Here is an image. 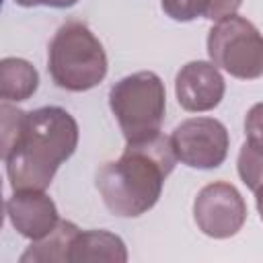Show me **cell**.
<instances>
[{"instance_id": "7a4b0ae2", "label": "cell", "mask_w": 263, "mask_h": 263, "mask_svg": "<svg viewBox=\"0 0 263 263\" xmlns=\"http://www.w3.org/2000/svg\"><path fill=\"white\" fill-rule=\"evenodd\" d=\"M78 125L62 107H41L25 113L18 140L8 154V177L14 191H43L58 166L72 156Z\"/></svg>"}, {"instance_id": "277c9868", "label": "cell", "mask_w": 263, "mask_h": 263, "mask_svg": "<svg viewBox=\"0 0 263 263\" xmlns=\"http://www.w3.org/2000/svg\"><path fill=\"white\" fill-rule=\"evenodd\" d=\"M164 99V84L154 72H136L111 86L109 105L127 142L160 132L166 107Z\"/></svg>"}, {"instance_id": "8fae6325", "label": "cell", "mask_w": 263, "mask_h": 263, "mask_svg": "<svg viewBox=\"0 0 263 263\" xmlns=\"http://www.w3.org/2000/svg\"><path fill=\"white\" fill-rule=\"evenodd\" d=\"M80 230L72 222H58L41 242L31 245V249L21 257V261H68L70 247Z\"/></svg>"}, {"instance_id": "9c48e42d", "label": "cell", "mask_w": 263, "mask_h": 263, "mask_svg": "<svg viewBox=\"0 0 263 263\" xmlns=\"http://www.w3.org/2000/svg\"><path fill=\"white\" fill-rule=\"evenodd\" d=\"M8 214L16 230L33 240L43 238L58 224L53 201L37 189H21L8 201Z\"/></svg>"}, {"instance_id": "8992f818", "label": "cell", "mask_w": 263, "mask_h": 263, "mask_svg": "<svg viewBox=\"0 0 263 263\" xmlns=\"http://www.w3.org/2000/svg\"><path fill=\"white\" fill-rule=\"evenodd\" d=\"M177 160L193 168H216L228 154V132L214 117L185 119L168 138Z\"/></svg>"}, {"instance_id": "e0dca14e", "label": "cell", "mask_w": 263, "mask_h": 263, "mask_svg": "<svg viewBox=\"0 0 263 263\" xmlns=\"http://www.w3.org/2000/svg\"><path fill=\"white\" fill-rule=\"evenodd\" d=\"M0 226H2V181H0Z\"/></svg>"}, {"instance_id": "ac0fdd59", "label": "cell", "mask_w": 263, "mask_h": 263, "mask_svg": "<svg viewBox=\"0 0 263 263\" xmlns=\"http://www.w3.org/2000/svg\"><path fill=\"white\" fill-rule=\"evenodd\" d=\"M2 2H4V0H0V8H2Z\"/></svg>"}, {"instance_id": "52a82bcc", "label": "cell", "mask_w": 263, "mask_h": 263, "mask_svg": "<svg viewBox=\"0 0 263 263\" xmlns=\"http://www.w3.org/2000/svg\"><path fill=\"white\" fill-rule=\"evenodd\" d=\"M193 212L201 232L214 238L236 234L247 218V205L240 193L224 181L203 187L195 197Z\"/></svg>"}, {"instance_id": "ba28073f", "label": "cell", "mask_w": 263, "mask_h": 263, "mask_svg": "<svg viewBox=\"0 0 263 263\" xmlns=\"http://www.w3.org/2000/svg\"><path fill=\"white\" fill-rule=\"evenodd\" d=\"M175 92L185 111H210L224 97V78L210 62H189L177 74Z\"/></svg>"}, {"instance_id": "30bf717a", "label": "cell", "mask_w": 263, "mask_h": 263, "mask_svg": "<svg viewBox=\"0 0 263 263\" xmlns=\"http://www.w3.org/2000/svg\"><path fill=\"white\" fill-rule=\"evenodd\" d=\"M39 84L37 70L21 58L0 60V99L4 101H25Z\"/></svg>"}, {"instance_id": "2e32d148", "label": "cell", "mask_w": 263, "mask_h": 263, "mask_svg": "<svg viewBox=\"0 0 263 263\" xmlns=\"http://www.w3.org/2000/svg\"><path fill=\"white\" fill-rule=\"evenodd\" d=\"M23 6H37V4H43V6H55V8H66V6H72L76 4L78 0H14Z\"/></svg>"}, {"instance_id": "5bb4252c", "label": "cell", "mask_w": 263, "mask_h": 263, "mask_svg": "<svg viewBox=\"0 0 263 263\" xmlns=\"http://www.w3.org/2000/svg\"><path fill=\"white\" fill-rule=\"evenodd\" d=\"M210 0H162V10L175 21H193L208 14Z\"/></svg>"}, {"instance_id": "5b68a950", "label": "cell", "mask_w": 263, "mask_h": 263, "mask_svg": "<svg viewBox=\"0 0 263 263\" xmlns=\"http://www.w3.org/2000/svg\"><path fill=\"white\" fill-rule=\"evenodd\" d=\"M208 53L214 66L245 80L259 78L263 72V41L253 23L228 14L220 18L208 37Z\"/></svg>"}, {"instance_id": "7c38bea8", "label": "cell", "mask_w": 263, "mask_h": 263, "mask_svg": "<svg viewBox=\"0 0 263 263\" xmlns=\"http://www.w3.org/2000/svg\"><path fill=\"white\" fill-rule=\"evenodd\" d=\"M23 121H25V111L14 109L10 105H0V158H8V154L12 152Z\"/></svg>"}, {"instance_id": "4fadbf2b", "label": "cell", "mask_w": 263, "mask_h": 263, "mask_svg": "<svg viewBox=\"0 0 263 263\" xmlns=\"http://www.w3.org/2000/svg\"><path fill=\"white\" fill-rule=\"evenodd\" d=\"M259 142H247L240 150V158H238V171L242 181L255 191L259 193V179H261V150H259Z\"/></svg>"}, {"instance_id": "6da1fadb", "label": "cell", "mask_w": 263, "mask_h": 263, "mask_svg": "<svg viewBox=\"0 0 263 263\" xmlns=\"http://www.w3.org/2000/svg\"><path fill=\"white\" fill-rule=\"evenodd\" d=\"M175 162L177 156L171 140L160 132L127 142L117 160L99 168L97 189L115 216H142L158 201L164 179L175 168Z\"/></svg>"}, {"instance_id": "3957f363", "label": "cell", "mask_w": 263, "mask_h": 263, "mask_svg": "<svg viewBox=\"0 0 263 263\" xmlns=\"http://www.w3.org/2000/svg\"><path fill=\"white\" fill-rule=\"evenodd\" d=\"M47 60L53 82L72 92L97 86L107 74V55L101 41L78 21H68L55 31Z\"/></svg>"}, {"instance_id": "9a60e30c", "label": "cell", "mask_w": 263, "mask_h": 263, "mask_svg": "<svg viewBox=\"0 0 263 263\" xmlns=\"http://www.w3.org/2000/svg\"><path fill=\"white\" fill-rule=\"evenodd\" d=\"M240 6V0H210V8L205 18L210 21H220L228 14H234V10Z\"/></svg>"}]
</instances>
